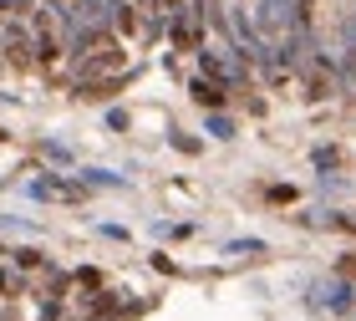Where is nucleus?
Instances as JSON below:
<instances>
[{
	"instance_id": "f257e3e1",
	"label": "nucleus",
	"mask_w": 356,
	"mask_h": 321,
	"mask_svg": "<svg viewBox=\"0 0 356 321\" xmlns=\"http://www.w3.org/2000/svg\"><path fill=\"white\" fill-rule=\"evenodd\" d=\"M199 67H204V77H214V82H224V87L245 82V67H239L234 56H219V52H209V46H199Z\"/></svg>"
},
{
	"instance_id": "f03ea898",
	"label": "nucleus",
	"mask_w": 356,
	"mask_h": 321,
	"mask_svg": "<svg viewBox=\"0 0 356 321\" xmlns=\"http://www.w3.org/2000/svg\"><path fill=\"white\" fill-rule=\"evenodd\" d=\"M316 306H326V311H351V285L321 281V285H316Z\"/></svg>"
},
{
	"instance_id": "7ed1b4c3",
	"label": "nucleus",
	"mask_w": 356,
	"mask_h": 321,
	"mask_svg": "<svg viewBox=\"0 0 356 321\" xmlns=\"http://www.w3.org/2000/svg\"><path fill=\"white\" fill-rule=\"evenodd\" d=\"M188 92H193V102H204V107H219V102H224V87L214 82V77H193Z\"/></svg>"
},
{
	"instance_id": "20e7f679",
	"label": "nucleus",
	"mask_w": 356,
	"mask_h": 321,
	"mask_svg": "<svg viewBox=\"0 0 356 321\" xmlns=\"http://www.w3.org/2000/svg\"><path fill=\"white\" fill-rule=\"evenodd\" d=\"M82 184L87 189H122L127 179H122V173H107V169H82Z\"/></svg>"
},
{
	"instance_id": "39448f33",
	"label": "nucleus",
	"mask_w": 356,
	"mask_h": 321,
	"mask_svg": "<svg viewBox=\"0 0 356 321\" xmlns=\"http://www.w3.org/2000/svg\"><path fill=\"white\" fill-rule=\"evenodd\" d=\"M204 127H209L214 138H234V123L224 118V112H209V123H204Z\"/></svg>"
},
{
	"instance_id": "423d86ee",
	"label": "nucleus",
	"mask_w": 356,
	"mask_h": 321,
	"mask_svg": "<svg viewBox=\"0 0 356 321\" xmlns=\"http://www.w3.org/2000/svg\"><path fill=\"white\" fill-rule=\"evenodd\" d=\"M254 250H265L260 240H229V255H254Z\"/></svg>"
},
{
	"instance_id": "0eeeda50",
	"label": "nucleus",
	"mask_w": 356,
	"mask_h": 321,
	"mask_svg": "<svg viewBox=\"0 0 356 321\" xmlns=\"http://www.w3.org/2000/svg\"><path fill=\"white\" fill-rule=\"evenodd\" d=\"M15 265H26V270H36V265H41V250H15Z\"/></svg>"
},
{
	"instance_id": "6e6552de",
	"label": "nucleus",
	"mask_w": 356,
	"mask_h": 321,
	"mask_svg": "<svg viewBox=\"0 0 356 321\" xmlns=\"http://www.w3.org/2000/svg\"><path fill=\"white\" fill-rule=\"evenodd\" d=\"M311 158H316V169H336V148H316Z\"/></svg>"
},
{
	"instance_id": "1a4fd4ad",
	"label": "nucleus",
	"mask_w": 356,
	"mask_h": 321,
	"mask_svg": "<svg viewBox=\"0 0 356 321\" xmlns=\"http://www.w3.org/2000/svg\"><path fill=\"white\" fill-rule=\"evenodd\" d=\"M6 285H10V276H6V270H0V291H6Z\"/></svg>"
}]
</instances>
